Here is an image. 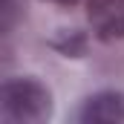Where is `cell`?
<instances>
[{
  "label": "cell",
  "instance_id": "obj_1",
  "mask_svg": "<svg viewBox=\"0 0 124 124\" xmlns=\"http://www.w3.org/2000/svg\"><path fill=\"white\" fill-rule=\"evenodd\" d=\"M52 93L32 75H17L0 87V113L15 124H40L52 118Z\"/></svg>",
  "mask_w": 124,
  "mask_h": 124
},
{
  "label": "cell",
  "instance_id": "obj_2",
  "mask_svg": "<svg viewBox=\"0 0 124 124\" xmlns=\"http://www.w3.org/2000/svg\"><path fill=\"white\" fill-rule=\"evenodd\" d=\"M87 20L98 40H124V0H87Z\"/></svg>",
  "mask_w": 124,
  "mask_h": 124
},
{
  "label": "cell",
  "instance_id": "obj_3",
  "mask_svg": "<svg viewBox=\"0 0 124 124\" xmlns=\"http://www.w3.org/2000/svg\"><path fill=\"white\" fill-rule=\"evenodd\" d=\"M78 118L84 124H124V93L101 90L90 95L78 110Z\"/></svg>",
  "mask_w": 124,
  "mask_h": 124
},
{
  "label": "cell",
  "instance_id": "obj_4",
  "mask_svg": "<svg viewBox=\"0 0 124 124\" xmlns=\"http://www.w3.org/2000/svg\"><path fill=\"white\" fill-rule=\"evenodd\" d=\"M52 46H55L58 52H63L66 58H81L84 49H87V40H84V35L78 29H63L61 38L52 40Z\"/></svg>",
  "mask_w": 124,
  "mask_h": 124
},
{
  "label": "cell",
  "instance_id": "obj_5",
  "mask_svg": "<svg viewBox=\"0 0 124 124\" xmlns=\"http://www.w3.org/2000/svg\"><path fill=\"white\" fill-rule=\"evenodd\" d=\"M46 3H55V6H75L78 0H46Z\"/></svg>",
  "mask_w": 124,
  "mask_h": 124
}]
</instances>
